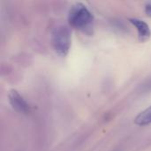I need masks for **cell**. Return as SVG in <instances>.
<instances>
[{"label":"cell","instance_id":"cell-1","mask_svg":"<svg viewBox=\"0 0 151 151\" xmlns=\"http://www.w3.org/2000/svg\"><path fill=\"white\" fill-rule=\"evenodd\" d=\"M68 22L71 27L82 32L88 33L93 27L94 16L84 4L75 3L69 10Z\"/></svg>","mask_w":151,"mask_h":151},{"label":"cell","instance_id":"cell-2","mask_svg":"<svg viewBox=\"0 0 151 151\" xmlns=\"http://www.w3.org/2000/svg\"><path fill=\"white\" fill-rule=\"evenodd\" d=\"M71 31L65 25H58L52 30L51 43L55 51L65 57L68 54L71 47Z\"/></svg>","mask_w":151,"mask_h":151},{"label":"cell","instance_id":"cell-3","mask_svg":"<svg viewBox=\"0 0 151 151\" xmlns=\"http://www.w3.org/2000/svg\"><path fill=\"white\" fill-rule=\"evenodd\" d=\"M8 100L12 109L17 112L21 114H28L30 112V106L28 103L16 89H11L9 91Z\"/></svg>","mask_w":151,"mask_h":151},{"label":"cell","instance_id":"cell-4","mask_svg":"<svg viewBox=\"0 0 151 151\" xmlns=\"http://www.w3.org/2000/svg\"><path fill=\"white\" fill-rule=\"evenodd\" d=\"M128 20L130 21L131 24H133L136 27L139 39L142 42H145L150 39L151 35L150 27L146 21L138 18H129Z\"/></svg>","mask_w":151,"mask_h":151},{"label":"cell","instance_id":"cell-5","mask_svg":"<svg viewBox=\"0 0 151 151\" xmlns=\"http://www.w3.org/2000/svg\"><path fill=\"white\" fill-rule=\"evenodd\" d=\"M134 123L137 126H148L151 124V106L140 112L134 119Z\"/></svg>","mask_w":151,"mask_h":151},{"label":"cell","instance_id":"cell-6","mask_svg":"<svg viewBox=\"0 0 151 151\" xmlns=\"http://www.w3.org/2000/svg\"><path fill=\"white\" fill-rule=\"evenodd\" d=\"M145 12L148 16L151 17V2H148L145 4Z\"/></svg>","mask_w":151,"mask_h":151}]
</instances>
